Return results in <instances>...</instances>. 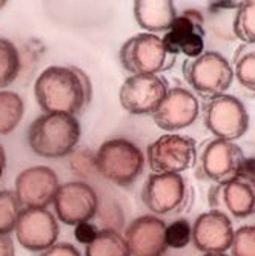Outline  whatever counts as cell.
Returning a JSON list of instances; mask_svg holds the SVG:
<instances>
[{
    "instance_id": "obj_1",
    "label": "cell",
    "mask_w": 255,
    "mask_h": 256,
    "mask_svg": "<svg viewBox=\"0 0 255 256\" xmlns=\"http://www.w3.org/2000/svg\"><path fill=\"white\" fill-rule=\"evenodd\" d=\"M34 96L45 114L76 117L91 100V83L79 68L50 66L37 77Z\"/></svg>"
},
{
    "instance_id": "obj_2",
    "label": "cell",
    "mask_w": 255,
    "mask_h": 256,
    "mask_svg": "<svg viewBox=\"0 0 255 256\" xmlns=\"http://www.w3.org/2000/svg\"><path fill=\"white\" fill-rule=\"evenodd\" d=\"M80 124L65 114H43L28 129V144L43 158H62L71 154L80 142Z\"/></svg>"
},
{
    "instance_id": "obj_3",
    "label": "cell",
    "mask_w": 255,
    "mask_h": 256,
    "mask_svg": "<svg viewBox=\"0 0 255 256\" xmlns=\"http://www.w3.org/2000/svg\"><path fill=\"white\" fill-rule=\"evenodd\" d=\"M94 162L99 174L111 182L129 186L143 172L145 156L129 140L112 138L99 148Z\"/></svg>"
},
{
    "instance_id": "obj_4",
    "label": "cell",
    "mask_w": 255,
    "mask_h": 256,
    "mask_svg": "<svg viewBox=\"0 0 255 256\" xmlns=\"http://www.w3.org/2000/svg\"><path fill=\"white\" fill-rule=\"evenodd\" d=\"M183 76L195 94L206 100L223 96L234 82V69L224 56L215 51L203 52L183 63Z\"/></svg>"
},
{
    "instance_id": "obj_5",
    "label": "cell",
    "mask_w": 255,
    "mask_h": 256,
    "mask_svg": "<svg viewBox=\"0 0 255 256\" xmlns=\"http://www.w3.org/2000/svg\"><path fill=\"white\" fill-rule=\"evenodd\" d=\"M120 63L132 76H158L175 64L177 57L166 52L161 37L149 32L128 38L120 48Z\"/></svg>"
},
{
    "instance_id": "obj_6",
    "label": "cell",
    "mask_w": 255,
    "mask_h": 256,
    "mask_svg": "<svg viewBox=\"0 0 255 256\" xmlns=\"http://www.w3.org/2000/svg\"><path fill=\"white\" fill-rule=\"evenodd\" d=\"M148 161L154 174H181L197 162V143L191 136L166 134L148 146Z\"/></svg>"
},
{
    "instance_id": "obj_7",
    "label": "cell",
    "mask_w": 255,
    "mask_h": 256,
    "mask_svg": "<svg viewBox=\"0 0 255 256\" xmlns=\"http://www.w3.org/2000/svg\"><path fill=\"white\" fill-rule=\"evenodd\" d=\"M204 124L218 140L234 142L249 129V114L244 104L234 96L223 94L207 100L203 106Z\"/></svg>"
},
{
    "instance_id": "obj_8",
    "label": "cell",
    "mask_w": 255,
    "mask_h": 256,
    "mask_svg": "<svg viewBox=\"0 0 255 256\" xmlns=\"http://www.w3.org/2000/svg\"><path fill=\"white\" fill-rule=\"evenodd\" d=\"M168 80L161 76H131L120 88L122 108L132 115L154 114L168 94Z\"/></svg>"
},
{
    "instance_id": "obj_9",
    "label": "cell",
    "mask_w": 255,
    "mask_h": 256,
    "mask_svg": "<svg viewBox=\"0 0 255 256\" xmlns=\"http://www.w3.org/2000/svg\"><path fill=\"white\" fill-rule=\"evenodd\" d=\"M53 204L62 222L77 226L96 216L99 210V196L88 182L69 181L59 188Z\"/></svg>"
},
{
    "instance_id": "obj_10",
    "label": "cell",
    "mask_w": 255,
    "mask_h": 256,
    "mask_svg": "<svg viewBox=\"0 0 255 256\" xmlns=\"http://www.w3.org/2000/svg\"><path fill=\"white\" fill-rule=\"evenodd\" d=\"M244 154L232 142L224 140H212L206 143L200 154V168L197 176H203L218 184H224L234 176L240 175Z\"/></svg>"
},
{
    "instance_id": "obj_11",
    "label": "cell",
    "mask_w": 255,
    "mask_h": 256,
    "mask_svg": "<svg viewBox=\"0 0 255 256\" xmlns=\"http://www.w3.org/2000/svg\"><path fill=\"white\" fill-rule=\"evenodd\" d=\"M188 184L180 174H152L142 189L143 204L155 215L172 214L184 204Z\"/></svg>"
},
{
    "instance_id": "obj_12",
    "label": "cell",
    "mask_w": 255,
    "mask_h": 256,
    "mask_svg": "<svg viewBox=\"0 0 255 256\" xmlns=\"http://www.w3.org/2000/svg\"><path fill=\"white\" fill-rule=\"evenodd\" d=\"M19 244L31 252H45L59 238V222L48 208H22L16 224Z\"/></svg>"
},
{
    "instance_id": "obj_13",
    "label": "cell",
    "mask_w": 255,
    "mask_h": 256,
    "mask_svg": "<svg viewBox=\"0 0 255 256\" xmlns=\"http://www.w3.org/2000/svg\"><path fill=\"white\" fill-rule=\"evenodd\" d=\"M59 188V178L51 168L34 166L17 175L14 194L23 208H46L54 202Z\"/></svg>"
},
{
    "instance_id": "obj_14",
    "label": "cell",
    "mask_w": 255,
    "mask_h": 256,
    "mask_svg": "<svg viewBox=\"0 0 255 256\" xmlns=\"http://www.w3.org/2000/svg\"><path fill=\"white\" fill-rule=\"evenodd\" d=\"M200 104L197 97L184 88H172L152 114L154 123L166 132L189 128L198 118Z\"/></svg>"
},
{
    "instance_id": "obj_15",
    "label": "cell",
    "mask_w": 255,
    "mask_h": 256,
    "mask_svg": "<svg viewBox=\"0 0 255 256\" xmlns=\"http://www.w3.org/2000/svg\"><path fill=\"white\" fill-rule=\"evenodd\" d=\"M234 240V227L226 214L209 210L198 215L192 227L195 248L203 253H224Z\"/></svg>"
},
{
    "instance_id": "obj_16",
    "label": "cell",
    "mask_w": 255,
    "mask_h": 256,
    "mask_svg": "<svg viewBox=\"0 0 255 256\" xmlns=\"http://www.w3.org/2000/svg\"><path fill=\"white\" fill-rule=\"evenodd\" d=\"M166 224L154 215L135 218L125 232V241L131 256H163L166 246Z\"/></svg>"
},
{
    "instance_id": "obj_17",
    "label": "cell",
    "mask_w": 255,
    "mask_h": 256,
    "mask_svg": "<svg viewBox=\"0 0 255 256\" xmlns=\"http://www.w3.org/2000/svg\"><path fill=\"white\" fill-rule=\"evenodd\" d=\"M220 200L235 218H247L255 214V178L237 175L220 184Z\"/></svg>"
},
{
    "instance_id": "obj_18",
    "label": "cell",
    "mask_w": 255,
    "mask_h": 256,
    "mask_svg": "<svg viewBox=\"0 0 255 256\" xmlns=\"http://www.w3.org/2000/svg\"><path fill=\"white\" fill-rule=\"evenodd\" d=\"M134 17L138 26L149 34L169 31L177 17L171 0H138L134 2Z\"/></svg>"
},
{
    "instance_id": "obj_19",
    "label": "cell",
    "mask_w": 255,
    "mask_h": 256,
    "mask_svg": "<svg viewBox=\"0 0 255 256\" xmlns=\"http://www.w3.org/2000/svg\"><path fill=\"white\" fill-rule=\"evenodd\" d=\"M203 23V16L197 10H186L183 11L181 16H177L171 30L161 37L166 52L177 57L180 54V46L188 37H191L192 34L204 37Z\"/></svg>"
},
{
    "instance_id": "obj_20",
    "label": "cell",
    "mask_w": 255,
    "mask_h": 256,
    "mask_svg": "<svg viewBox=\"0 0 255 256\" xmlns=\"http://www.w3.org/2000/svg\"><path fill=\"white\" fill-rule=\"evenodd\" d=\"M86 256H131L125 238L114 228L99 230L96 240L86 246Z\"/></svg>"
},
{
    "instance_id": "obj_21",
    "label": "cell",
    "mask_w": 255,
    "mask_h": 256,
    "mask_svg": "<svg viewBox=\"0 0 255 256\" xmlns=\"http://www.w3.org/2000/svg\"><path fill=\"white\" fill-rule=\"evenodd\" d=\"M25 106L19 94L0 90V135L11 134L20 123Z\"/></svg>"
},
{
    "instance_id": "obj_22",
    "label": "cell",
    "mask_w": 255,
    "mask_h": 256,
    "mask_svg": "<svg viewBox=\"0 0 255 256\" xmlns=\"http://www.w3.org/2000/svg\"><path fill=\"white\" fill-rule=\"evenodd\" d=\"M234 76L240 84L255 92V44H241L234 56Z\"/></svg>"
},
{
    "instance_id": "obj_23",
    "label": "cell",
    "mask_w": 255,
    "mask_h": 256,
    "mask_svg": "<svg viewBox=\"0 0 255 256\" xmlns=\"http://www.w3.org/2000/svg\"><path fill=\"white\" fill-rule=\"evenodd\" d=\"M20 72V54L16 44L0 38V89L10 86Z\"/></svg>"
},
{
    "instance_id": "obj_24",
    "label": "cell",
    "mask_w": 255,
    "mask_h": 256,
    "mask_svg": "<svg viewBox=\"0 0 255 256\" xmlns=\"http://www.w3.org/2000/svg\"><path fill=\"white\" fill-rule=\"evenodd\" d=\"M232 30L244 44H255V0L238 4Z\"/></svg>"
},
{
    "instance_id": "obj_25",
    "label": "cell",
    "mask_w": 255,
    "mask_h": 256,
    "mask_svg": "<svg viewBox=\"0 0 255 256\" xmlns=\"http://www.w3.org/2000/svg\"><path fill=\"white\" fill-rule=\"evenodd\" d=\"M22 206L13 190H0V234L10 235L16 228Z\"/></svg>"
},
{
    "instance_id": "obj_26",
    "label": "cell",
    "mask_w": 255,
    "mask_h": 256,
    "mask_svg": "<svg viewBox=\"0 0 255 256\" xmlns=\"http://www.w3.org/2000/svg\"><path fill=\"white\" fill-rule=\"evenodd\" d=\"M166 246L172 248H183L192 240V227L186 220H177L166 226L165 232Z\"/></svg>"
},
{
    "instance_id": "obj_27",
    "label": "cell",
    "mask_w": 255,
    "mask_h": 256,
    "mask_svg": "<svg viewBox=\"0 0 255 256\" xmlns=\"http://www.w3.org/2000/svg\"><path fill=\"white\" fill-rule=\"evenodd\" d=\"M232 256H255V226H243L234 232Z\"/></svg>"
},
{
    "instance_id": "obj_28",
    "label": "cell",
    "mask_w": 255,
    "mask_h": 256,
    "mask_svg": "<svg viewBox=\"0 0 255 256\" xmlns=\"http://www.w3.org/2000/svg\"><path fill=\"white\" fill-rule=\"evenodd\" d=\"M203 52H204V40L198 34H192L191 37H188L186 40H184L183 44L180 46V54L186 56L189 60L200 57Z\"/></svg>"
},
{
    "instance_id": "obj_29",
    "label": "cell",
    "mask_w": 255,
    "mask_h": 256,
    "mask_svg": "<svg viewBox=\"0 0 255 256\" xmlns=\"http://www.w3.org/2000/svg\"><path fill=\"white\" fill-rule=\"evenodd\" d=\"M97 234H99V228L92 222H89V221L80 222V224L74 226V238L80 244H85V246L91 244L92 241L96 240Z\"/></svg>"
},
{
    "instance_id": "obj_30",
    "label": "cell",
    "mask_w": 255,
    "mask_h": 256,
    "mask_svg": "<svg viewBox=\"0 0 255 256\" xmlns=\"http://www.w3.org/2000/svg\"><path fill=\"white\" fill-rule=\"evenodd\" d=\"M40 256H82V254L73 244L60 242V244L51 246L48 250H45Z\"/></svg>"
},
{
    "instance_id": "obj_31",
    "label": "cell",
    "mask_w": 255,
    "mask_h": 256,
    "mask_svg": "<svg viewBox=\"0 0 255 256\" xmlns=\"http://www.w3.org/2000/svg\"><path fill=\"white\" fill-rule=\"evenodd\" d=\"M0 256H16L14 242L10 235L0 234Z\"/></svg>"
},
{
    "instance_id": "obj_32",
    "label": "cell",
    "mask_w": 255,
    "mask_h": 256,
    "mask_svg": "<svg viewBox=\"0 0 255 256\" xmlns=\"http://www.w3.org/2000/svg\"><path fill=\"white\" fill-rule=\"evenodd\" d=\"M240 174L250 176V178H255V158H244Z\"/></svg>"
},
{
    "instance_id": "obj_33",
    "label": "cell",
    "mask_w": 255,
    "mask_h": 256,
    "mask_svg": "<svg viewBox=\"0 0 255 256\" xmlns=\"http://www.w3.org/2000/svg\"><path fill=\"white\" fill-rule=\"evenodd\" d=\"M5 168H7V154H5L4 146L0 144V176L5 172Z\"/></svg>"
},
{
    "instance_id": "obj_34",
    "label": "cell",
    "mask_w": 255,
    "mask_h": 256,
    "mask_svg": "<svg viewBox=\"0 0 255 256\" xmlns=\"http://www.w3.org/2000/svg\"><path fill=\"white\" fill-rule=\"evenodd\" d=\"M204 256H227V254H224V253H206Z\"/></svg>"
},
{
    "instance_id": "obj_35",
    "label": "cell",
    "mask_w": 255,
    "mask_h": 256,
    "mask_svg": "<svg viewBox=\"0 0 255 256\" xmlns=\"http://www.w3.org/2000/svg\"><path fill=\"white\" fill-rule=\"evenodd\" d=\"M5 6H7V2H4V0H0V11H2Z\"/></svg>"
}]
</instances>
